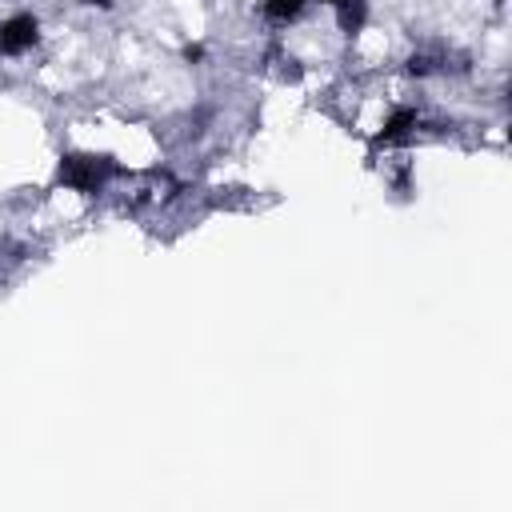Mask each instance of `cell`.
<instances>
[{
	"label": "cell",
	"instance_id": "2",
	"mask_svg": "<svg viewBox=\"0 0 512 512\" xmlns=\"http://www.w3.org/2000/svg\"><path fill=\"white\" fill-rule=\"evenodd\" d=\"M36 36H40V24H36V16H8L4 24H0V56H20V52H28L32 44H36Z\"/></svg>",
	"mask_w": 512,
	"mask_h": 512
},
{
	"label": "cell",
	"instance_id": "5",
	"mask_svg": "<svg viewBox=\"0 0 512 512\" xmlns=\"http://www.w3.org/2000/svg\"><path fill=\"white\" fill-rule=\"evenodd\" d=\"M304 12V0H264V16L276 20V24H288Z\"/></svg>",
	"mask_w": 512,
	"mask_h": 512
},
{
	"label": "cell",
	"instance_id": "1",
	"mask_svg": "<svg viewBox=\"0 0 512 512\" xmlns=\"http://www.w3.org/2000/svg\"><path fill=\"white\" fill-rule=\"evenodd\" d=\"M116 160L112 156H96V152H72V156H60V168H56V180L72 192H100L112 176H116Z\"/></svg>",
	"mask_w": 512,
	"mask_h": 512
},
{
	"label": "cell",
	"instance_id": "8",
	"mask_svg": "<svg viewBox=\"0 0 512 512\" xmlns=\"http://www.w3.org/2000/svg\"><path fill=\"white\" fill-rule=\"evenodd\" d=\"M320 4H332V8H336V4H340V0H320Z\"/></svg>",
	"mask_w": 512,
	"mask_h": 512
},
{
	"label": "cell",
	"instance_id": "6",
	"mask_svg": "<svg viewBox=\"0 0 512 512\" xmlns=\"http://www.w3.org/2000/svg\"><path fill=\"white\" fill-rule=\"evenodd\" d=\"M184 60H204V48L200 44H184Z\"/></svg>",
	"mask_w": 512,
	"mask_h": 512
},
{
	"label": "cell",
	"instance_id": "3",
	"mask_svg": "<svg viewBox=\"0 0 512 512\" xmlns=\"http://www.w3.org/2000/svg\"><path fill=\"white\" fill-rule=\"evenodd\" d=\"M416 124H420L416 108H396V112L384 120V128L372 136V148H384V144H400V140H408V136L416 132Z\"/></svg>",
	"mask_w": 512,
	"mask_h": 512
},
{
	"label": "cell",
	"instance_id": "4",
	"mask_svg": "<svg viewBox=\"0 0 512 512\" xmlns=\"http://www.w3.org/2000/svg\"><path fill=\"white\" fill-rule=\"evenodd\" d=\"M336 20H340V32L344 36H356L368 20V0H340L336 4Z\"/></svg>",
	"mask_w": 512,
	"mask_h": 512
},
{
	"label": "cell",
	"instance_id": "7",
	"mask_svg": "<svg viewBox=\"0 0 512 512\" xmlns=\"http://www.w3.org/2000/svg\"><path fill=\"white\" fill-rule=\"evenodd\" d=\"M84 4H96V8H108L112 0H84Z\"/></svg>",
	"mask_w": 512,
	"mask_h": 512
}]
</instances>
